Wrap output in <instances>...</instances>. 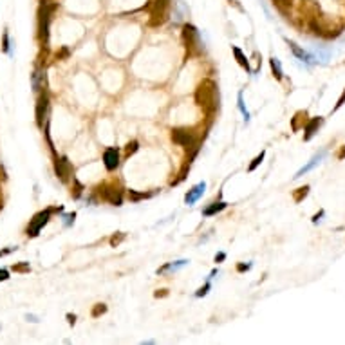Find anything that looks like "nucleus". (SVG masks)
Wrapping results in <instances>:
<instances>
[{
  "instance_id": "3",
  "label": "nucleus",
  "mask_w": 345,
  "mask_h": 345,
  "mask_svg": "<svg viewBox=\"0 0 345 345\" xmlns=\"http://www.w3.org/2000/svg\"><path fill=\"white\" fill-rule=\"evenodd\" d=\"M98 194L101 195V199H103V201L114 204V206H121V203H123V192H121V188H119V186H116V185L99 186Z\"/></svg>"
},
{
  "instance_id": "10",
  "label": "nucleus",
  "mask_w": 345,
  "mask_h": 345,
  "mask_svg": "<svg viewBox=\"0 0 345 345\" xmlns=\"http://www.w3.org/2000/svg\"><path fill=\"white\" fill-rule=\"evenodd\" d=\"M54 170H56V175L60 177V179L67 181V179H69V175L72 174V166H71V163H69V159H67V157H60V159H56Z\"/></svg>"
},
{
  "instance_id": "8",
  "label": "nucleus",
  "mask_w": 345,
  "mask_h": 345,
  "mask_svg": "<svg viewBox=\"0 0 345 345\" xmlns=\"http://www.w3.org/2000/svg\"><path fill=\"white\" fill-rule=\"evenodd\" d=\"M324 125V118L322 116H317V118H309V121L306 123V127H304V141H311L313 136L318 132V128Z\"/></svg>"
},
{
  "instance_id": "34",
  "label": "nucleus",
  "mask_w": 345,
  "mask_h": 345,
  "mask_svg": "<svg viewBox=\"0 0 345 345\" xmlns=\"http://www.w3.org/2000/svg\"><path fill=\"white\" fill-rule=\"evenodd\" d=\"M250 268H251L250 264H239V266H237V270H239V271H248Z\"/></svg>"
},
{
  "instance_id": "7",
  "label": "nucleus",
  "mask_w": 345,
  "mask_h": 345,
  "mask_svg": "<svg viewBox=\"0 0 345 345\" xmlns=\"http://www.w3.org/2000/svg\"><path fill=\"white\" fill-rule=\"evenodd\" d=\"M51 9L49 5H42L40 7V40L43 43H47L49 40V20H51Z\"/></svg>"
},
{
  "instance_id": "11",
  "label": "nucleus",
  "mask_w": 345,
  "mask_h": 345,
  "mask_svg": "<svg viewBox=\"0 0 345 345\" xmlns=\"http://www.w3.org/2000/svg\"><path fill=\"white\" fill-rule=\"evenodd\" d=\"M288 45H289V49L293 51V54L298 58V60H302V62H306V63H317V58L313 56L311 52H308L306 49H302V47H298L295 42L288 40Z\"/></svg>"
},
{
  "instance_id": "28",
  "label": "nucleus",
  "mask_w": 345,
  "mask_h": 345,
  "mask_svg": "<svg viewBox=\"0 0 345 345\" xmlns=\"http://www.w3.org/2000/svg\"><path fill=\"white\" fill-rule=\"evenodd\" d=\"M208 289H210V284H204L203 288H201L197 293H195V297H204V295L208 293Z\"/></svg>"
},
{
  "instance_id": "25",
  "label": "nucleus",
  "mask_w": 345,
  "mask_h": 345,
  "mask_svg": "<svg viewBox=\"0 0 345 345\" xmlns=\"http://www.w3.org/2000/svg\"><path fill=\"white\" fill-rule=\"evenodd\" d=\"M239 109H241L242 116H244V119L246 121H250V112L246 110V107H244V101H242V94H239Z\"/></svg>"
},
{
  "instance_id": "31",
  "label": "nucleus",
  "mask_w": 345,
  "mask_h": 345,
  "mask_svg": "<svg viewBox=\"0 0 345 345\" xmlns=\"http://www.w3.org/2000/svg\"><path fill=\"white\" fill-rule=\"evenodd\" d=\"M4 51L9 52V36H7V33L4 34Z\"/></svg>"
},
{
  "instance_id": "35",
  "label": "nucleus",
  "mask_w": 345,
  "mask_h": 345,
  "mask_svg": "<svg viewBox=\"0 0 345 345\" xmlns=\"http://www.w3.org/2000/svg\"><path fill=\"white\" fill-rule=\"evenodd\" d=\"M224 259H226V253H217L215 255V262H222Z\"/></svg>"
},
{
  "instance_id": "19",
  "label": "nucleus",
  "mask_w": 345,
  "mask_h": 345,
  "mask_svg": "<svg viewBox=\"0 0 345 345\" xmlns=\"http://www.w3.org/2000/svg\"><path fill=\"white\" fill-rule=\"evenodd\" d=\"M273 2L284 14H289V11H291V7H293L295 0H273Z\"/></svg>"
},
{
  "instance_id": "27",
  "label": "nucleus",
  "mask_w": 345,
  "mask_h": 345,
  "mask_svg": "<svg viewBox=\"0 0 345 345\" xmlns=\"http://www.w3.org/2000/svg\"><path fill=\"white\" fill-rule=\"evenodd\" d=\"M345 105V89H344V92H342V96L338 98V101H336V105H335V109L333 110H338V109H342Z\"/></svg>"
},
{
  "instance_id": "30",
  "label": "nucleus",
  "mask_w": 345,
  "mask_h": 345,
  "mask_svg": "<svg viewBox=\"0 0 345 345\" xmlns=\"http://www.w3.org/2000/svg\"><path fill=\"white\" fill-rule=\"evenodd\" d=\"M14 271H29V264H18V266H13Z\"/></svg>"
},
{
  "instance_id": "13",
  "label": "nucleus",
  "mask_w": 345,
  "mask_h": 345,
  "mask_svg": "<svg viewBox=\"0 0 345 345\" xmlns=\"http://www.w3.org/2000/svg\"><path fill=\"white\" fill-rule=\"evenodd\" d=\"M324 157H326V150H322V152H318V154H315V156L311 157V161H309L308 165L302 166V168H300V170L297 172V175H295V179H298V177H302L304 174H308V172H311L313 168H315V166L320 165V161L324 159Z\"/></svg>"
},
{
  "instance_id": "16",
  "label": "nucleus",
  "mask_w": 345,
  "mask_h": 345,
  "mask_svg": "<svg viewBox=\"0 0 345 345\" xmlns=\"http://www.w3.org/2000/svg\"><path fill=\"white\" fill-rule=\"evenodd\" d=\"M309 190H311V186H309V185H304V186H300V188L295 190V192H293V201H295V203H302L304 199L308 197Z\"/></svg>"
},
{
  "instance_id": "21",
  "label": "nucleus",
  "mask_w": 345,
  "mask_h": 345,
  "mask_svg": "<svg viewBox=\"0 0 345 345\" xmlns=\"http://www.w3.org/2000/svg\"><path fill=\"white\" fill-rule=\"evenodd\" d=\"M264 157H266V152L262 150V152H260V154H259V156H257L255 159H253V163H251V165L248 166V170H250V172H253V170H255L257 166H259L260 163H262V161H264Z\"/></svg>"
},
{
  "instance_id": "12",
  "label": "nucleus",
  "mask_w": 345,
  "mask_h": 345,
  "mask_svg": "<svg viewBox=\"0 0 345 345\" xmlns=\"http://www.w3.org/2000/svg\"><path fill=\"white\" fill-rule=\"evenodd\" d=\"M47 107H49V96L43 92L42 96H40V99H38V105H36V123L42 127L43 125V118H45V114H47Z\"/></svg>"
},
{
  "instance_id": "23",
  "label": "nucleus",
  "mask_w": 345,
  "mask_h": 345,
  "mask_svg": "<svg viewBox=\"0 0 345 345\" xmlns=\"http://www.w3.org/2000/svg\"><path fill=\"white\" fill-rule=\"evenodd\" d=\"M152 194H139V192H134V190H128V197L130 201H141V199H148Z\"/></svg>"
},
{
  "instance_id": "32",
  "label": "nucleus",
  "mask_w": 345,
  "mask_h": 345,
  "mask_svg": "<svg viewBox=\"0 0 345 345\" xmlns=\"http://www.w3.org/2000/svg\"><path fill=\"white\" fill-rule=\"evenodd\" d=\"M9 279V273L5 270H0V282H4V280H7Z\"/></svg>"
},
{
  "instance_id": "24",
  "label": "nucleus",
  "mask_w": 345,
  "mask_h": 345,
  "mask_svg": "<svg viewBox=\"0 0 345 345\" xmlns=\"http://www.w3.org/2000/svg\"><path fill=\"white\" fill-rule=\"evenodd\" d=\"M103 313H107V306H105V304H96L94 309H92V317L98 318L99 315H103Z\"/></svg>"
},
{
  "instance_id": "36",
  "label": "nucleus",
  "mask_w": 345,
  "mask_h": 345,
  "mask_svg": "<svg viewBox=\"0 0 345 345\" xmlns=\"http://www.w3.org/2000/svg\"><path fill=\"white\" fill-rule=\"evenodd\" d=\"M65 56H69V51H67V49H62L60 54H56V58H65Z\"/></svg>"
},
{
  "instance_id": "17",
  "label": "nucleus",
  "mask_w": 345,
  "mask_h": 345,
  "mask_svg": "<svg viewBox=\"0 0 345 345\" xmlns=\"http://www.w3.org/2000/svg\"><path fill=\"white\" fill-rule=\"evenodd\" d=\"M270 65H271V71H273V76L277 80H282L284 78V72H282V65H280L279 58H271L270 60Z\"/></svg>"
},
{
  "instance_id": "29",
  "label": "nucleus",
  "mask_w": 345,
  "mask_h": 345,
  "mask_svg": "<svg viewBox=\"0 0 345 345\" xmlns=\"http://www.w3.org/2000/svg\"><path fill=\"white\" fill-rule=\"evenodd\" d=\"M324 215H326V212H324V210H320V212H318L317 215H313V224H317V222H320V219L324 217Z\"/></svg>"
},
{
  "instance_id": "15",
  "label": "nucleus",
  "mask_w": 345,
  "mask_h": 345,
  "mask_svg": "<svg viewBox=\"0 0 345 345\" xmlns=\"http://www.w3.org/2000/svg\"><path fill=\"white\" fill-rule=\"evenodd\" d=\"M204 190H206V183H199V185H195L192 190H188V194L185 195L186 204H194L195 201L204 194Z\"/></svg>"
},
{
  "instance_id": "2",
  "label": "nucleus",
  "mask_w": 345,
  "mask_h": 345,
  "mask_svg": "<svg viewBox=\"0 0 345 345\" xmlns=\"http://www.w3.org/2000/svg\"><path fill=\"white\" fill-rule=\"evenodd\" d=\"M183 38H185L186 49H188L190 54H199L201 52V36H199V31L194 25L186 24L183 27Z\"/></svg>"
},
{
  "instance_id": "14",
  "label": "nucleus",
  "mask_w": 345,
  "mask_h": 345,
  "mask_svg": "<svg viewBox=\"0 0 345 345\" xmlns=\"http://www.w3.org/2000/svg\"><path fill=\"white\" fill-rule=\"evenodd\" d=\"M308 121H309L308 110H298V112H295V116L291 118V128H293V132H298L300 128L306 127Z\"/></svg>"
},
{
  "instance_id": "5",
  "label": "nucleus",
  "mask_w": 345,
  "mask_h": 345,
  "mask_svg": "<svg viewBox=\"0 0 345 345\" xmlns=\"http://www.w3.org/2000/svg\"><path fill=\"white\" fill-rule=\"evenodd\" d=\"M172 141L175 145H181V147H194L195 145V134L185 127H177L172 128Z\"/></svg>"
},
{
  "instance_id": "9",
  "label": "nucleus",
  "mask_w": 345,
  "mask_h": 345,
  "mask_svg": "<svg viewBox=\"0 0 345 345\" xmlns=\"http://www.w3.org/2000/svg\"><path fill=\"white\" fill-rule=\"evenodd\" d=\"M103 163L107 170H116L119 166V152L118 148H107L103 154Z\"/></svg>"
},
{
  "instance_id": "26",
  "label": "nucleus",
  "mask_w": 345,
  "mask_h": 345,
  "mask_svg": "<svg viewBox=\"0 0 345 345\" xmlns=\"http://www.w3.org/2000/svg\"><path fill=\"white\" fill-rule=\"evenodd\" d=\"M125 239V233H118V235H114L112 239H110V246L112 248H116V246H119L121 244V241Z\"/></svg>"
},
{
  "instance_id": "6",
  "label": "nucleus",
  "mask_w": 345,
  "mask_h": 345,
  "mask_svg": "<svg viewBox=\"0 0 345 345\" xmlns=\"http://www.w3.org/2000/svg\"><path fill=\"white\" fill-rule=\"evenodd\" d=\"M51 213H52V210H45V212L36 213V215H34V219L31 221V224L27 226V235L29 237H36L38 233H40V230H42V228L49 222Z\"/></svg>"
},
{
  "instance_id": "22",
  "label": "nucleus",
  "mask_w": 345,
  "mask_h": 345,
  "mask_svg": "<svg viewBox=\"0 0 345 345\" xmlns=\"http://www.w3.org/2000/svg\"><path fill=\"white\" fill-rule=\"evenodd\" d=\"M137 148H139V143H137L136 139H132V141H130V143L127 145V147H125V152H127V156L130 157L132 154H136Z\"/></svg>"
},
{
  "instance_id": "37",
  "label": "nucleus",
  "mask_w": 345,
  "mask_h": 345,
  "mask_svg": "<svg viewBox=\"0 0 345 345\" xmlns=\"http://www.w3.org/2000/svg\"><path fill=\"white\" fill-rule=\"evenodd\" d=\"M166 295H168V293H166V289H161V291H157V293H156V298H159V297H166Z\"/></svg>"
},
{
  "instance_id": "33",
  "label": "nucleus",
  "mask_w": 345,
  "mask_h": 345,
  "mask_svg": "<svg viewBox=\"0 0 345 345\" xmlns=\"http://www.w3.org/2000/svg\"><path fill=\"white\" fill-rule=\"evenodd\" d=\"M336 157H338V159H345V145L340 148V150H338V154H336Z\"/></svg>"
},
{
  "instance_id": "1",
  "label": "nucleus",
  "mask_w": 345,
  "mask_h": 345,
  "mask_svg": "<svg viewBox=\"0 0 345 345\" xmlns=\"http://www.w3.org/2000/svg\"><path fill=\"white\" fill-rule=\"evenodd\" d=\"M195 101L204 112L212 114L217 109V83L210 78L201 81L195 90Z\"/></svg>"
},
{
  "instance_id": "38",
  "label": "nucleus",
  "mask_w": 345,
  "mask_h": 345,
  "mask_svg": "<svg viewBox=\"0 0 345 345\" xmlns=\"http://www.w3.org/2000/svg\"><path fill=\"white\" fill-rule=\"evenodd\" d=\"M67 318H69V324H71V326L76 322V317H74V315H67Z\"/></svg>"
},
{
  "instance_id": "20",
  "label": "nucleus",
  "mask_w": 345,
  "mask_h": 345,
  "mask_svg": "<svg viewBox=\"0 0 345 345\" xmlns=\"http://www.w3.org/2000/svg\"><path fill=\"white\" fill-rule=\"evenodd\" d=\"M228 204L226 203H213L212 206H208V208L204 210V215H206V217H210V215H215V213H219V212H222V210L226 208Z\"/></svg>"
},
{
  "instance_id": "18",
  "label": "nucleus",
  "mask_w": 345,
  "mask_h": 345,
  "mask_svg": "<svg viewBox=\"0 0 345 345\" xmlns=\"http://www.w3.org/2000/svg\"><path fill=\"white\" fill-rule=\"evenodd\" d=\"M233 54H235V58H237V62H239V65L241 67H244L248 72H251V69H250V63H248V60H246V56L242 54V51L239 47H233Z\"/></svg>"
},
{
  "instance_id": "4",
  "label": "nucleus",
  "mask_w": 345,
  "mask_h": 345,
  "mask_svg": "<svg viewBox=\"0 0 345 345\" xmlns=\"http://www.w3.org/2000/svg\"><path fill=\"white\" fill-rule=\"evenodd\" d=\"M168 0H152L150 4V25H161L166 20Z\"/></svg>"
}]
</instances>
